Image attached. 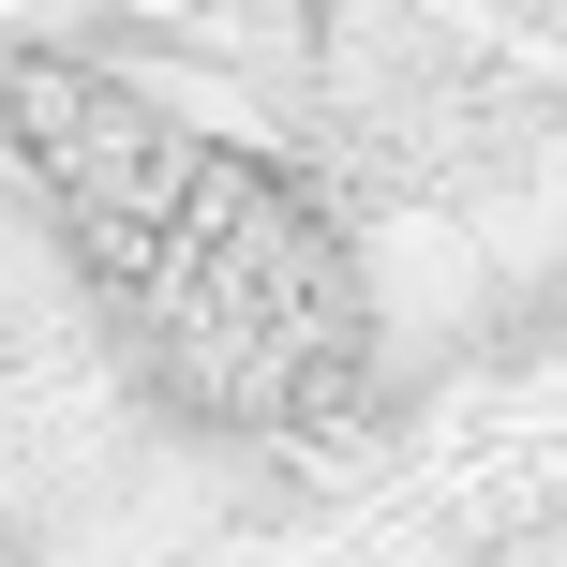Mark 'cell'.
Segmentation results:
<instances>
[{"mask_svg": "<svg viewBox=\"0 0 567 567\" xmlns=\"http://www.w3.org/2000/svg\"><path fill=\"white\" fill-rule=\"evenodd\" d=\"M120 313H135L150 373H165L179 403L255 419V433L343 419L359 373H373V284H359V255H343L329 209H313L284 165H255V150H195L165 239L135 255V284H120Z\"/></svg>", "mask_w": 567, "mask_h": 567, "instance_id": "obj_1", "label": "cell"}]
</instances>
